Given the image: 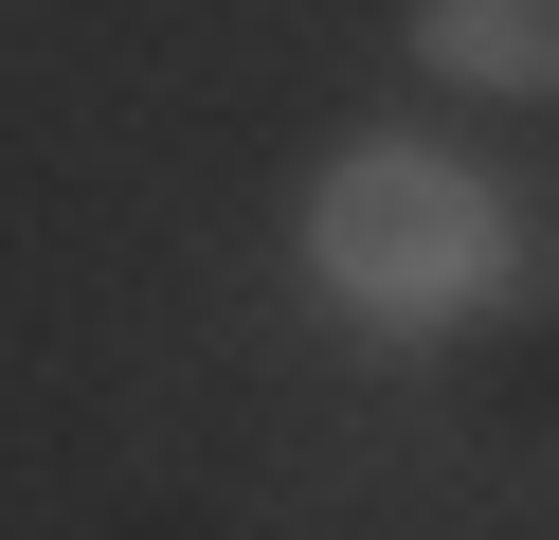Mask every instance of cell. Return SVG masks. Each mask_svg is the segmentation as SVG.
<instances>
[{
    "label": "cell",
    "mask_w": 559,
    "mask_h": 540,
    "mask_svg": "<svg viewBox=\"0 0 559 540\" xmlns=\"http://www.w3.org/2000/svg\"><path fill=\"white\" fill-rule=\"evenodd\" d=\"M307 252H325V288L361 324L415 343V324H451L487 271H506V216H487L451 163H415V144H361V163L325 180V216H307Z\"/></svg>",
    "instance_id": "obj_1"
},
{
    "label": "cell",
    "mask_w": 559,
    "mask_h": 540,
    "mask_svg": "<svg viewBox=\"0 0 559 540\" xmlns=\"http://www.w3.org/2000/svg\"><path fill=\"white\" fill-rule=\"evenodd\" d=\"M415 72H451V91H559V0H415Z\"/></svg>",
    "instance_id": "obj_2"
}]
</instances>
